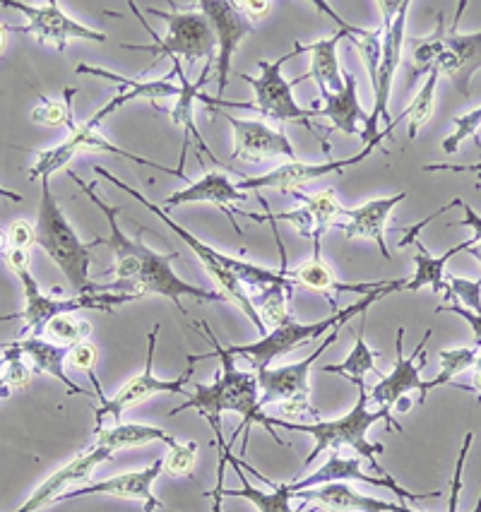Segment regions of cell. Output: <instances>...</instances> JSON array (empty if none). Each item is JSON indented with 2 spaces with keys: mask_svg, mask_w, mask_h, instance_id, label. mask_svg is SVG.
Masks as SVG:
<instances>
[{
  "mask_svg": "<svg viewBox=\"0 0 481 512\" xmlns=\"http://www.w3.org/2000/svg\"><path fill=\"white\" fill-rule=\"evenodd\" d=\"M162 472H164V457H159V460H154L150 467L140 469V472L118 474V476H111V479L94 481V484L77 486L73 491L63 493V496L58 498V503L85 498V496H111L121 500H140V503L145 505V512H154L164 508L162 500H157V496H154L152 491L154 481L162 476Z\"/></svg>",
  "mask_w": 481,
  "mask_h": 512,
  "instance_id": "17",
  "label": "cell"
},
{
  "mask_svg": "<svg viewBox=\"0 0 481 512\" xmlns=\"http://www.w3.org/2000/svg\"><path fill=\"white\" fill-rule=\"evenodd\" d=\"M436 313H455L460 315V318H465L474 332V349L481 347V315L467 311V308L457 306V303H441V306L436 308Z\"/></svg>",
  "mask_w": 481,
  "mask_h": 512,
  "instance_id": "49",
  "label": "cell"
},
{
  "mask_svg": "<svg viewBox=\"0 0 481 512\" xmlns=\"http://www.w3.org/2000/svg\"><path fill=\"white\" fill-rule=\"evenodd\" d=\"M409 512H419V510H409Z\"/></svg>",
  "mask_w": 481,
  "mask_h": 512,
  "instance_id": "61",
  "label": "cell"
},
{
  "mask_svg": "<svg viewBox=\"0 0 481 512\" xmlns=\"http://www.w3.org/2000/svg\"><path fill=\"white\" fill-rule=\"evenodd\" d=\"M34 229H37V243L41 250L61 267L75 296L97 294V284L89 277V265H92V250L106 243V238H94L89 243L80 241L77 231L63 214L61 205L53 198L49 178L41 181L39 214Z\"/></svg>",
  "mask_w": 481,
  "mask_h": 512,
  "instance_id": "5",
  "label": "cell"
},
{
  "mask_svg": "<svg viewBox=\"0 0 481 512\" xmlns=\"http://www.w3.org/2000/svg\"><path fill=\"white\" fill-rule=\"evenodd\" d=\"M3 8H13L17 13L27 17V25L22 27H10L8 32H22L29 34L39 41V44L56 46L58 51H65V46L70 41L82 39V41H97V44H104L106 32H97V29H89L80 22L73 20L70 15H65L58 5V0H49L44 5H27L22 0H3Z\"/></svg>",
  "mask_w": 481,
  "mask_h": 512,
  "instance_id": "12",
  "label": "cell"
},
{
  "mask_svg": "<svg viewBox=\"0 0 481 512\" xmlns=\"http://www.w3.org/2000/svg\"><path fill=\"white\" fill-rule=\"evenodd\" d=\"M46 332H49L53 339H58L63 347H75V344L85 342L89 337L92 325H89L87 320L75 318L73 313H65V315H58V318H53L49 327H46Z\"/></svg>",
  "mask_w": 481,
  "mask_h": 512,
  "instance_id": "43",
  "label": "cell"
},
{
  "mask_svg": "<svg viewBox=\"0 0 481 512\" xmlns=\"http://www.w3.org/2000/svg\"><path fill=\"white\" fill-rule=\"evenodd\" d=\"M378 8L383 10V53H380L376 87H373V111L368 113V121L361 130V138L366 140V145L373 147H378L383 138H393V128L397 125L388 106L390 97H393L395 70L402 61V51H405L409 0H402V3L383 0V3H378Z\"/></svg>",
  "mask_w": 481,
  "mask_h": 512,
  "instance_id": "6",
  "label": "cell"
},
{
  "mask_svg": "<svg viewBox=\"0 0 481 512\" xmlns=\"http://www.w3.org/2000/svg\"><path fill=\"white\" fill-rule=\"evenodd\" d=\"M195 457H198V443L195 440L178 443L174 448H169V455L164 457V472L169 476H193Z\"/></svg>",
  "mask_w": 481,
  "mask_h": 512,
  "instance_id": "45",
  "label": "cell"
},
{
  "mask_svg": "<svg viewBox=\"0 0 481 512\" xmlns=\"http://www.w3.org/2000/svg\"><path fill=\"white\" fill-rule=\"evenodd\" d=\"M407 198V193H397L393 198H376V200H368L364 205L354 207V210H347L342 207L340 217H347V224H332L342 231L349 241L354 238H368L373 241L380 250L385 260H390V250L388 243H385V224H388L390 212L400 205L402 200Z\"/></svg>",
  "mask_w": 481,
  "mask_h": 512,
  "instance_id": "23",
  "label": "cell"
},
{
  "mask_svg": "<svg viewBox=\"0 0 481 512\" xmlns=\"http://www.w3.org/2000/svg\"><path fill=\"white\" fill-rule=\"evenodd\" d=\"M5 263H8V267L15 272V275L20 270H29V250L8 248L5 250Z\"/></svg>",
  "mask_w": 481,
  "mask_h": 512,
  "instance_id": "51",
  "label": "cell"
},
{
  "mask_svg": "<svg viewBox=\"0 0 481 512\" xmlns=\"http://www.w3.org/2000/svg\"><path fill=\"white\" fill-rule=\"evenodd\" d=\"M294 56H299V51H289L287 56H282L275 63L267 61H258L260 68V77H251V75H241L239 77L243 82H248L253 89L255 99H253V111H260L263 118H272L277 123H299L301 128H306L308 133H313L316 138L323 142V152L330 154V142L325 135H320L316 128H313L311 118H316V111L313 109H304L294 101L292 94V82L284 80L282 75V65L287 61H292Z\"/></svg>",
  "mask_w": 481,
  "mask_h": 512,
  "instance_id": "8",
  "label": "cell"
},
{
  "mask_svg": "<svg viewBox=\"0 0 481 512\" xmlns=\"http://www.w3.org/2000/svg\"><path fill=\"white\" fill-rule=\"evenodd\" d=\"M465 8L467 3H460V8H457L453 27L448 29V37H445V51L436 61V70L445 80L453 82L462 97H469L472 94L469 92V80L481 68V29L472 34H457V22H460Z\"/></svg>",
  "mask_w": 481,
  "mask_h": 512,
  "instance_id": "20",
  "label": "cell"
},
{
  "mask_svg": "<svg viewBox=\"0 0 481 512\" xmlns=\"http://www.w3.org/2000/svg\"><path fill=\"white\" fill-rule=\"evenodd\" d=\"M77 89L68 87L65 89L63 101H51L41 97V104L32 111V121L37 125H51V128H61V125H70L75 121L73 116V99Z\"/></svg>",
  "mask_w": 481,
  "mask_h": 512,
  "instance_id": "39",
  "label": "cell"
},
{
  "mask_svg": "<svg viewBox=\"0 0 481 512\" xmlns=\"http://www.w3.org/2000/svg\"><path fill=\"white\" fill-rule=\"evenodd\" d=\"M246 469H236V476H239L241 488H224V481H217V486L212 488V493H219V496H231V498H246L248 503H253L258 512H299L292 508V491H289V484H272L270 491H260L248 484ZM313 512V510H304Z\"/></svg>",
  "mask_w": 481,
  "mask_h": 512,
  "instance_id": "32",
  "label": "cell"
},
{
  "mask_svg": "<svg viewBox=\"0 0 481 512\" xmlns=\"http://www.w3.org/2000/svg\"><path fill=\"white\" fill-rule=\"evenodd\" d=\"M378 421H385V426L395 428L397 433H405L397 421L393 419V412L390 409H368V390H359V400L347 414L340 416L335 421H313V424H301V421H289L282 419V416H270V424L277 428H284V431H299L308 433V436L316 438V445H313L311 455L306 457V467L318 460V455H323L325 450H340L347 445L352 448L356 455L366 457L368 462L373 464L378 476H388L383 467L378 464V455H383L385 448L380 443H371L366 438L368 428L376 426Z\"/></svg>",
  "mask_w": 481,
  "mask_h": 512,
  "instance_id": "3",
  "label": "cell"
},
{
  "mask_svg": "<svg viewBox=\"0 0 481 512\" xmlns=\"http://www.w3.org/2000/svg\"><path fill=\"white\" fill-rule=\"evenodd\" d=\"M97 361H99V349H97V344L89 342V339H85V342H80V344H75V347H70L68 363L73 368H77V371H82V373L89 375V380H92V388H94V392H97V397L102 402H106V400H109V397L104 395L102 383H99Z\"/></svg>",
  "mask_w": 481,
  "mask_h": 512,
  "instance_id": "41",
  "label": "cell"
},
{
  "mask_svg": "<svg viewBox=\"0 0 481 512\" xmlns=\"http://www.w3.org/2000/svg\"><path fill=\"white\" fill-rule=\"evenodd\" d=\"M337 481H364V484H371V486H380V488H390V491H395L397 496L402 500H426V498H438L441 496V491H433V493H412L407 491V488H402L393 476H368L361 472V462L359 457H342L340 452H335V455H330V460L323 464V467L316 469L313 474L304 476V479L294 481V484H289V491L299 493V491H306V488H316V486H323V484H337Z\"/></svg>",
  "mask_w": 481,
  "mask_h": 512,
  "instance_id": "21",
  "label": "cell"
},
{
  "mask_svg": "<svg viewBox=\"0 0 481 512\" xmlns=\"http://www.w3.org/2000/svg\"><path fill=\"white\" fill-rule=\"evenodd\" d=\"M5 41H8V25H3V22H0V53H3V49H5Z\"/></svg>",
  "mask_w": 481,
  "mask_h": 512,
  "instance_id": "56",
  "label": "cell"
},
{
  "mask_svg": "<svg viewBox=\"0 0 481 512\" xmlns=\"http://www.w3.org/2000/svg\"><path fill=\"white\" fill-rule=\"evenodd\" d=\"M424 171H455V174H477L481 181V164L474 166H453V164H429Z\"/></svg>",
  "mask_w": 481,
  "mask_h": 512,
  "instance_id": "53",
  "label": "cell"
},
{
  "mask_svg": "<svg viewBox=\"0 0 481 512\" xmlns=\"http://www.w3.org/2000/svg\"><path fill=\"white\" fill-rule=\"evenodd\" d=\"M294 498L316 503L318 508L330 512H409L405 503H388V500L364 496V493L354 491L352 486L337 481V484H323L316 488H306V491L294 493Z\"/></svg>",
  "mask_w": 481,
  "mask_h": 512,
  "instance_id": "25",
  "label": "cell"
},
{
  "mask_svg": "<svg viewBox=\"0 0 481 512\" xmlns=\"http://www.w3.org/2000/svg\"><path fill=\"white\" fill-rule=\"evenodd\" d=\"M438 359H441V373L438 378L433 380H424L419 390V404L426 402L431 390L441 388V385H450L453 383L455 375L465 373L467 368L474 366L477 361V349L474 347H457V349H441L438 351Z\"/></svg>",
  "mask_w": 481,
  "mask_h": 512,
  "instance_id": "37",
  "label": "cell"
},
{
  "mask_svg": "<svg viewBox=\"0 0 481 512\" xmlns=\"http://www.w3.org/2000/svg\"><path fill=\"white\" fill-rule=\"evenodd\" d=\"M77 75H94V77H104V80H111V82H118V85H123V92H118L114 99L109 101V104L104 106V109H99L94 113L89 121H85L89 128H99V123L104 121L106 116H111V113L121 109L123 104H128V101H135V99H150V101H159V99H171V97H178L181 94V87L171 85L169 80H130V77H123V75H116V73H109V70L104 68H97V65H87V63H80L75 70Z\"/></svg>",
  "mask_w": 481,
  "mask_h": 512,
  "instance_id": "22",
  "label": "cell"
},
{
  "mask_svg": "<svg viewBox=\"0 0 481 512\" xmlns=\"http://www.w3.org/2000/svg\"><path fill=\"white\" fill-rule=\"evenodd\" d=\"M292 195L296 200L304 202L306 207H311L313 214L318 217V224H320V229H323V231H328L332 222H335V219L342 214L340 200H337L335 190H330V188L320 190V193H316V195H304V193H299V190H296V193H292Z\"/></svg>",
  "mask_w": 481,
  "mask_h": 512,
  "instance_id": "42",
  "label": "cell"
},
{
  "mask_svg": "<svg viewBox=\"0 0 481 512\" xmlns=\"http://www.w3.org/2000/svg\"><path fill=\"white\" fill-rule=\"evenodd\" d=\"M111 460H114V452L109 448L89 445L87 450L77 452L68 464H63L61 469H56V472L46 476V479L34 488L32 496H29L15 512H37L41 508H46V505L58 503V498H61L63 493H68L70 486H77L82 484V481H87L99 464L111 462Z\"/></svg>",
  "mask_w": 481,
  "mask_h": 512,
  "instance_id": "16",
  "label": "cell"
},
{
  "mask_svg": "<svg viewBox=\"0 0 481 512\" xmlns=\"http://www.w3.org/2000/svg\"><path fill=\"white\" fill-rule=\"evenodd\" d=\"M402 289H405V279H385V282H380L376 289L368 291L364 299L342 308V311H332V315H328L325 320H318V323H299V320L289 318L284 320L282 325H277L275 330L267 332L265 337H260L258 342L231 344V347L224 349H227L231 356H243V359L251 361L255 371H263V368H270V363L275 361L277 356L289 354V351H294L296 347H304V344L313 342V339L328 335L332 327L347 325L349 320L356 318V315H364L376 301Z\"/></svg>",
  "mask_w": 481,
  "mask_h": 512,
  "instance_id": "4",
  "label": "cell"
},
{
  "mask_svg": "<svg viewBox=\"0 0 481 512\" xmlns=\"http://www.w3.org/2000/svg\"><path fill=\"white\" fill-rule=\"evenodd\" d=\"M431 337V330L424 332L421 337L419 347L414 349L412 356L405 354V327H397V359H395V368L393 373L383 375L371 390H368V404H373L376 409H393L397 407V402L407 395V392L421 390V371L426 368V339Z\"/></svg>",
  "mask_w": 481,
  "mask_h": 512,
  "instance_id": "14",
  "label": "cell"
},
{
  "mask_svg": "<svg viewBox=\"0 0 481 512\" xmlns=\"http://www.w3.org/2000/svg\"><path fill=\"white\" fill-rule=\"evenodd\" d=\"M236 8H239V13L251 22L265 20V17L272 13L270 0H241V3H236Z\"/></svg>",
  "mask_w": 481,
  "mask_h": 512,
  "instance_id": "50",
  "label": "cell"
},
{
  "mask_svg": "<svg viewBox=\"0 0 481 512\" xmlns=\"http://www.w3.org/2000/svg\"><path fill=\"white\" fill-rule=\"evenodd\" d=\"M246 198L248 193L236 188V183H231L227 174H222V171H210V174H205L200 181H190L183 190L171 193L169 198H166V205L176 207L188 205V202H210V205L219 207V210L227 214L236 234H243L241 226L236 224V207L231 205H234V202H243Z\"/></svg>",
  "mask_w": 481,
  "mask_h": 512,
  "instance_id": "24",
  "label": "cell"
},
{
  "mask_svg": "<svg viewBox=\"0 0 481 512\" xmlns=\"http://www.w3.org/2000/svg\"><path fill=\"white\" fill-rule=\"evenodd\" d=\"M376 147L373 145H366L364 150H361L356 157H349V159H340V162H335V159H330V162L325 164H304V162H289V164H282L277 166V169L267 171L263 176H255V178H241L239 181V190H265V188H272V190H279V193H296L301 186H306V183L311 181H318V178L328 176V174H342L344 166H352V164H361L364 159L371 154Z\"/></svg>",
  "mask_w": 481,
  "mask_h": 512,
  "instance_id": "19",
  "label": "cell"
},
{
  "mask_svg": "<svg viewBox=\"0 0 481 512\" xmlns=\"http://www.w3.org/2000/svg\"><path fill=\"white\" fill-rule=\"evenodd\" d=\"M5 246H8V236H5V231L0 229V250H5Z\"/></svg>",
  "mask_w": 481,
  "mask_h": 512,
  "instance_id": "58",
  "label": "cell"
},
{
  "mask_svg": "<svg viewBox=\"0 0 481 512\" xmlns=\"http://www.w3.org/2000/svg\"><path fill=\"white\" fill-rule=\"evenodd\" d=\"M195 330L205 332L207 342L212 344V351L207 354H193L195 361H203V359H219L222 361V368H219L215 375V383L212 385H195V390L190 392V397L181 407L171 409L169 416H176L186 409H198L200 414L205 416L207 424L212 426V431L222 433V414L224 412H234L241 416V426L236 428L234 438L229 440V445L236 443V438H243L241 443V455H246L248 448V433H251L253 424H260L263 428H267L275 443L287 448V440H282L275 433V426L270 424V416L263 414L260 409V388H258V373L255 371H241L236 368L234 356L224 349V344L219 342L215 337V332L210 330L207 323H193Z\"/></svg>",
  "mask_w": 481,
  "mask_h": 512,
  "instance_id": "1",
  "label": "cell"
},
{
  "mask_svg": "<svg viewBox=\"0 0 481 512\" xmlns=\"http://www.w3.org/2000/svg\"><path fill=\"white\" fill-rule=\"evenodd\" d=\"M0 198H8V200H13V202H22V195L20 193H15V190H5L3 186H0Z\"/></svg>",
  "mask_w": 481,
  "mask_h": 512,
  "instance_id": "55",
  "label": "cell"
},
{
  "mask_svg": "<svg viewBox=\"0 0 481 512\" xmlns=\"http://www.w3.org/2000/svg\"><path fill=\"white\" fill-rule=\"evenodd\" d=\"M344 39V32L332 34L328 39H320L316 44H299L296 41L294 49L301 53H311V70L306 75L296 77L292 82L299 85L304 80H316L320 94H340L344 89V75L340 70V61H337V44Z\"/></svg>",
  "mask_w": 481,
  "mask_h": 512,
  "instance_id": "27",
  "label": "cell"
},
{
  "mask_svg": "<svg viewBox=\"0 0 481 512\" xmlns=\"http://www.w3.org/2000/svg\"><path fill=\"white\" fill-rule=\"evenodd\" d=\"M94 171H97V176L106 178L109 183H114L123 190V193H128L130 198H135L140 202V205H145L147 210L152 214H157L162 222L169 226L174 234L181 238L186 246L193 250L195 258L200 260V265L205 267V272L215 279V284L219 289H222V296H227L229 301H234L236 306L241 308V313L248 315V320H251L255 330L260 332V337H265L267 327L263 323V318H260L258 311H255L253 301H251V294L253 291H260V289H267V287H289L294 289V279H289L287 272H272V270H265V267L260 265H253V263H246V260H239V258H229V255H222L219 250L210 248L207 243L200 241L198 236H193L190 231L183 229L181 224H176L174 219L169 217V212H164L162 207L154 205L152 200H147L145 195L138 193L133 186H128L126 181H121V178H116L111 171H106L104 166H94Z\"/></svg>",
  "mask_w": 481,
  "mask_h": 512,
  "instance_id": "2",
  "label": "cell"
},
{
  "mask_svg": "<svg viewBox=\"0 0 481 512\" xmlns=\"http://www.w3.org/2000/svg\"><path fill=\"white\" fill-rule=\"evenodd\" d=\"M323 97V106L313 104L316 116L330 118L332 128L340 133L349 135V138H361V130L356 123H366L368 113L361 109L359 92H356V77L352 73H344V89L340 94H320Z\"/></svg>",
  "mask_w": 481,
  "mask_h": 512,
  "instance_id": "28",
  "label": "cell"
},
{
  "mask_svg": "<svg viewBox=\"0 0 481 512\" xmlns=\"http://www.w3.org/2000/svg\"><path fill=\"white\" fill-rule=\"evenodd\" d=\"M17 347H20L25 359L32 361L34 371L37 373H46L51 378H56L58 383L68 388L70 395H87L89 390L80 388V385L73 383L65 373V363H68V354L70 347H63V344H53L46 342L44 337H29V339H17Z\"/></svg>",
  "mask_w": 481,
  "mask_h": 512,
  "instance_id": "29",
  "label": "cell"
},
{
  "mask_svg": "<svg viewBox=\"0 0 481 512\" xmlns=\"http://www.w3.org/2000/svg\"><path fill=\"white\" fill-rule=\"evenodd\" d=\"M222 118L231 125V133H234V159L260 164L267 159L284 157L296 162V150L284 130L270 128L263 121H243L229 113H222Z\"/></svg>",
  "mask_w": 481,
  "mask_h": 512,
  "instance_id": "18",
  "label": "cell"
},
{
  "mask_svg": "<svg viewBox=\"0 0 481 512\" xmlns=\"http://www.w3.org/2000/svg\"><path fill=\"white\" fill-rule=\"evenodd\" d=\"M472 371V385H455V388L474 392V395H477V402H481V347L477 349V361H474Z\"/></svg>",
  "mask_w": 481,
  "mask_h": 512,
  "instance_id": "52",
  "label": "cell"
},
{
  "mask_svg": "<svg viewBox=\"0 0 481 512\" xmlns=\"http://www.w3.org/2000/svg\"><path fill=\"white\" fill-rule=\"evenodd\" d=\"M445 37H448V29H445V13L441 10L436 15V32L421 39H405L409 53H412V61H409V85L417 82L419 77L429 75L436 68V61L445 51Z\"/></svg>",
  "mask_w": 481,
  "mask_h": 512,
  "instance_id": "35",
  "label": "cell"
},
{
  "mask_svg": "<svg viewBox=\"0 0 481 512\" xmlns=\"http://www.w3.org/2000/svg\"><path fill=\"white\" fill-rule=\"evenodd\" d=\"M3 397H10V388H5V385L0 383V400H3Z\"/></svg>",
  "mask_w": 481,
  "mask_h": 512,
  "instance_id": "59",
  "label": "cell"
},
{
  "mask_svg": "<svg viewBox=\"0 0 481 512\" xmlns=\"http://www.w3.org/2000/svg\"><path fill=\"white\" fill-rule=\"evenodd\" d=\"M453 125H455V133L443 140V152L448 154H455L457 147H460L465 140L477 138V130L481 128V106L465 113V116H455Z\"/></svg>",
  "mask_w": 481,
  "mask_h": 512,
  "instance_id": "46",
  "label": "cell"
},
{
  "mask_svg": "<svg viewBox=\"0 0 481 512\" xmlns=\"http://www.w3.org/2000/svg\"><path fill=\"white\" fill-rule=\"evenodd\" d=\"M344 325L332 327V330L325 335L323 344L313 351L311 356L299 363H289V366L282 368H263L258 373V388H260V409L267 407V404H282L289 400H301L311 402V368L323 351L335 342L337 335H340Z\"/></svg>",
  "mask_w": 481,
  "mask_h": 512,
  "instance_id": "13",
  "label": "cell"
},
{
  "mask_svg": "<svg viewBox=\"0 0 481 512\" xmlns=\"http://www.w3.org/2000/svg\"><path fill=\"white\" fill-rule=\"evenodd\" d=\"M128 8L133 10L135 17L142 22V13L135 3H128ZM145 13H150L159 20L166 22L169 27V34L166 39L157 37L150 27L142 22L145 32L152 34L154 44L142 46V44H123L126 51H152L154 61L152 68L162 58H183L186 63H195L200 58H205L207 63H212L217 58V39L215 32H212L210 20L203 13H193V10H171V13H164V10L157 8H145Z\"/></svg>",
  "mask_w": 481,
  "mask_h": 512,
  "instance_id": "7",
  "label": "cell"
},
{
  "mask_svg": "<svg viewBox=\"0 0 481 512\" xmlns=\"http://www.w3.org/2000/svg\"><path fill=\"white\" fill-rule=\"evenodd\" d=\"M438 80H441V75H438V70L433 68L431 73L426 75L424 87L419 89L417 97H414L412 104H409L405 113L400 116V118H407V121H409V140H417L419 130L424 128V125L433 118V109H436V85H438ZM400 118H397V121H400Z\"/></svg>",
  "mask_w": 481,
  "mask_h": 512,
  "instance_id": "38",
  "label": "cell"
},
{
  "mask_svg": "<svg viewBox=\"0 0 481 512\" xmlns=\"http://www.w3.org/2000/svg\"><path fill=\"white\" fill-rule=\"evenodd\" d=\"M17 318H22V313H10V315H0V323H3V320H17Z\"/></svg>",
  "mask_w": 481,
  "mask_h": 512,
  "instance_id": "57",
  "label": "cell"
},
{
  "mask_svg": "<svg viewBox=\"0 0 481 512\" xmlns=\"http://www.w3.org/2000/svg\"><path fill=\"white\" fill-rule=\"evenodd\" d=\"M289 279H294V284H299V287L313 289V291H318V294L328 296L332 308H335V301H332V296H330L332 289H337V291H373L380 284V282H376V284H364V287H344V284L337 282L330 267L323 263V255H320V241L313 243V260H308V263L301 265L299 270L289 272Z\"/></svg>",
  "mask_w": 481,
  "mask_h": 512,
  "instance_id": "34",
  "label": "cell"
},
{
  "mask_svg": "<svg viewBox=\"0 0 481 512\" xmlns=\"http://www.w3.org/2000/svg\"><path fill=\"white\" fill-rule=\"evenodd\" d=\"M17 279L22 282L25 301H27L25 313H22V318H25V330L20 332V337H25L27 332L29 337H41L51 320L58 318V315L85 311V308L87 311L114 313V306L133 301L130 296H123V294H89V296H73V299H53V296H46L44 291L39 289L37 279L32 277V272L29 270L17 272Z\"/></svg>",
  "mask_w": 481,
  "mask_h": 512,
  "instance_id": "11",
  "label": "cell"
},
{
  "mask_svg": "<svg viewBox=\"0 0 481 512\" xmlns=\"http://www.w3.org/2000/svg\"><path fill=\"white\" fill-rule=\"evenodd\" d=\"M417 243V250L419 255L414 258V265H417V270H414V275L405 279V289L402 291H421L424 287H431L433 294H443V299L448 296V282H445V263L448 260H453L457 253H467L469 248V241H462L457 243L453 250H448V253H443L441 258H433V255L426 250L424 243L414 241Z\"/></svg>",
  "mask_w": 481,
  "mask_h": 512,
  "instance_id": "31",
  "label": "cell"
},
{
  "mask_svg": "<svg viewBox=\"0 0 481 512\" xmlns=\"http://www.w3.org/2000/svg\"><path fill=\"white\" fill-rule=\"evenodd\" d=\"M150 443H164L169 448L178 445V440L166 433L164 428L147 426V424H116L114 428H99L94 431V443L99 448H109L111 452L126 450V448H140V445Z\"/></svg>",
  "mask_w": 481,
  "mask_h": 512,
  "instance_id": "30",
  "label": "cell"
},
{
  "mask_svg": "<svg viewBox=\"0 0 481 512\" xmlns=\"http://www.w3.org/2000/svg\"><path fill=\"white\" fill-rule=\"evenodd\" d=\"M460 207H462V210H465V219H462L460 224L462 226H469V229L474 231V236L469 238L467 253L472 255V258H477L479 265H481V217L472 210V207L465 205V202H460Z\"/></svg>",
  "mask_w": 481,
  "mask_h": 512,
  "instance_id": "47",
  "label": "cell"
},
{
  "mask_svg": "<svg viewBox=\"0 0 481 512\" xmlns=\"http://www.w3.org/2000/svg\"><path fill=\"white\" fill-rule=\"evenodd\" d=\"M34 243H37V229H34V224L20 219V222H15L13 226H10V248L29 250Z\"/></svg>",
  "mask_w": 481,
  "mask_h": 512,
  "instance_id": "48",
  "label": "cell"
},
{
  "mask_svg": "<svg viewBox=\"0 0 481 512\" xmlns=\"http://www.w3.org/2000/svg\"><path fill=\"white\" fill-rule=\"evenodd\" d=\"M157 337H159V325H154L150 337H147L145 371H142L140 375H135V378H130L114 397H109V400L102 402L97 409H94V414H97V431L99 428H104L106 419H114L116 424H121L123 414H126L128 409L138 407V404L147 402L150 397L159 395V392L190 397V392H186V385L193 380L195 363L198 361H195L193 354H190L188 366H186V371H183V375H178V378H169V380L157 378V375H154V351H157Z\"/></svg>",
  "mask_w": 481,
  "mask_h": 512,
  "instance_id": "9",
  "label": "cell"
},
{
  "mask_svg": "<svg viewBox=\"0 0 481 512\" xmlns=\"http://www.w3.org/2000/svg\"><path fill=\"white\" fill-rule=\"evenodd\" d=\"M205 496H210V498H212V512H224V510H222V496H219V493L207 491Z\"/></svg>",
  "mask_w": 481,
  "mask_h": 512,
  "instance_id": "54",
  "label": "cell"
},
{
  "mask_svg": "<svg viewBox=\"0 0 481 512\" xmlns=\"http://www.w3.org/2000/svg\"><path fill=\"white\" fill-rule=\"evenodd\" d=\"M198 8L200 13L210 20L212 32H215V39H217L215 70H217L219 99H222L231 75V58H234V53L239 49L241 41L253 32V27L251 22L239 13L236 3H231V0H200Z\"/></svg>",
  "mask_w": 481,
  "mask_h": 512,
  "instance_id": "15",
  "label": "cell"
},
{
  "mask_svg": "<svg viewBox=\"0 0 481 512\" xmlns=\"http://www.w3.org/2000/svg\"><path fill=\"white\" fill-rule=\"evenodd\" d=\"M5 351L3 356V373H0V383L5 388L15 390V388H25V385L32 380V371H29L25 354H22L17 344H0Z\"/></svg>",
  "mask_w": 481,
  "mask_h": 512,
  "instance_id": "40",
  "label": "cell"
},
{
  "mask_svg": "<svg viewBox=\"0 0 481 512\" xmlns=\"http://www.w3.org/2000/svg\"><path fill=\"white\" fill-rule=\"evenodd\" d=\"M171 61H174V70H176V75L181 77V94H178V97H176V106H174V109L169 111V116L174 118V123H176V125H181V128H183L181 166H183V162H186V150H188V142H190V140L198 142V157H200V162H203V154H205V157L210 159L212 164L219 166L217 157H215V154H212L210 147H207L205 138H203V135L198 133V128H195V121H193V104H195V101H198L200 94H203V92H200V89L205 87L207 77H210L212 65H205L203 75H200L198 80H195L193 85H190L188 77H186V73H183V70H181V61H178V58H171Z\"/></svg>",
  "mask_w": 481,
  "mask_h": 512,
  "instance_id": "26",
  "label": "cell"
},
{
  "mask_svg": "<svg viewBox=\"0 0 481 512\" xmlns=\"http://www.w3.org/2000/svg\"><path fill=\"white\" fill-rule=\"evenodd\" d=\"M68 128H70L68 140H63L61 145L51 147V150H44L37 154V162H34L32 169H29V181H34V178H39V181L51 178L56 171L65 169V166L70 164V159L80 152H104V154H114V157L128 159V162H135L140 166H152V169L164 171V174L183 178V181L190 183V178L183 174V169H171V166H162L157 162H150V159L145 157H138V154L128 152L126 147H116L114 142L106 140V135L99 133L97 128H89L87 123L73 121Z\"/></svg>",
  "mask_w": 481,
  "mask_h": 512,
  "instance_id": "10",
  "label": "cell"
},
{
  "mask_svg": "<svg viewBox=\"0 0 481 512\" xmlns=\"http://www.w3.org/2000/svg\"><path fill=\"white\" fill-rule=\"evenodd\" d=\"M318 10H323L325 15L330 17L332 22H335L337 29L344 32V39H352L356 44V49H359V56L361 61H364L366 70H368V77H371V85L376 87V80H378V63H380V53H383V32L380 29H364V27H356V25H349V22H344L342 17H337L335 10L330 8L325 0H316Z\"/></svg>",
  "mask_w": 481,
  "mask_h": 512,
  "instance_id": "33",
  "label": "cell"
},
{
  "mask_svg": "<svg viewBox=\"0 0 481 512\" xmlns=\"http://www.w3.org/2000/svg\"><path fill=\"white\" fill-rule=\"evenodd\" d=\"M0 373H3V356H0Z\"/></svg>",
  "mask_w": 481,
  "mask_h": 512,
  "instance_id": "60",
  "label": "cell"
},
{
  "mask_svg": "<svg viewBox=\"0 0 481 512\" xmlns=\"http://www.w3.org/2000/svg\"><path fill=\"white\" fill-rule=\"evenodd\" d=\"M448 296L443 301H453L467 311L481 315V279L448 277Z\"/></svg>",
  "mask_w": 481,
  "mask_h": 512,
  "instance_id": "44",
  "label": "cell"
},
{
  "mask_svg": "<svg viewBox=\"0 0 481 512\" xmlns=\"http://www.w3.org/2000/svg\"><path fill=\"white\" fill-rule=\"evenodd\" d=\"M364 332H366V320H361V330H359V337H356L352 354H349L342 363H335V366H323V373L347 375V378L352 380L359 390H366V378H364L366 373H376L378 378H383L385 375V373H380L376 366V359L380 354L368 347Z\"/></svg>",
  "mask_w": 481,
  "mask_h": 512,
  "instance_id": "36",
  "label": "cell"
}]
</instances>
